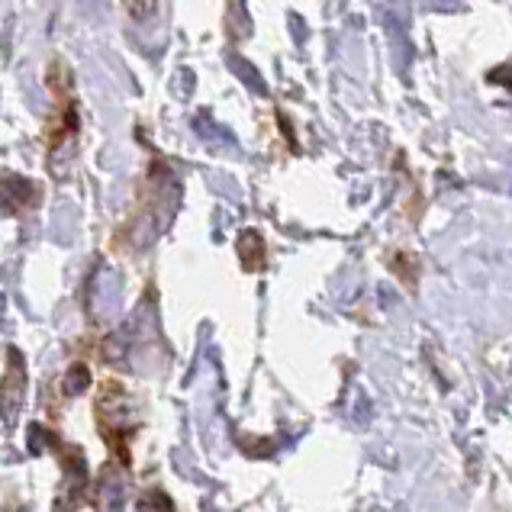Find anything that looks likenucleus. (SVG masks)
Instances as JSON below:
<instances>
[{"mask_svg":"<svg viewBox=\"0 0 512 512\" xmlns=\"http://www.w3.org/2000/svg\"><path fill=\"white\" fill-rule=\"evenodd\" d=\"M23 397H26V368L20 361V351L10 348L7 374H4V384H0V409H4L7 422L17 419V409H20Z\"/></svg>","mask_w":512,"mask_h":512,"instance_id":"f257e3e1","label":"nucleus"},{"mask_svg":"<svg viewBox=\"0 0 512 512\" xmlns=\"http://www.w3.org/2000/svg\"><path fill=\"white\" fill-rule=\"evenodd\" d=\"M87 384H91V374H87L84 364H75V368L68 371V380H65V393H81Z\"/></svg>","mask_w":512,"mask_h":512,"instance_id":"f03ea898","label":"nucleus"},{"mask_svg":"<svg viewBox=\"0 0 512 512\" xmlns=\"http://www.w3.org/2000/svg\"><path fill=\"white\" fill-rule=\"evenodd\" d=\"M123 4L133 20H149L155 13V0H123Z\"/></svg>","mask_w":512,"mask_h":512,"instance_id":"7ed1b4c3","label":"nucleus"}]
</instances>
